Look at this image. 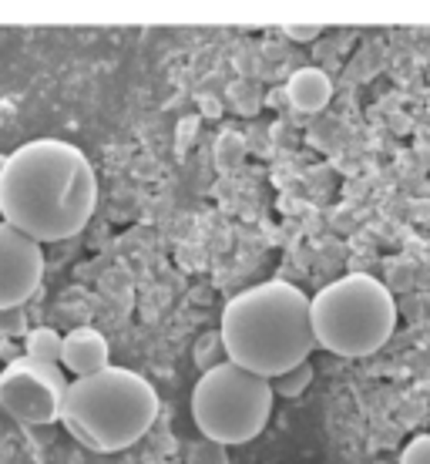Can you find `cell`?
<instances>
[{"mask_svg":"<svg viewBox=\"0 0 430 464\" xmlns=\"http://www.w3.org/2000/svg\"><path fill=\"white\" fill-rule=\"evenodd\" d=\"M94 209L98 175L78 145L64 139H34L4 159L0 222L37 246L81 236Z\"/></svg>","mask_w":430,"mask_h":464,"instance_id":"cell-1","label":"cell"},{"mask_svg":"<svg viewBox=\"0 0 430 464\" xmlns=\"http://www.w3.org/2000/svg\"><path fill=\"white\" fill-rule=\"evenodd\" d=\"M225 360L263 381L280 377L316 350L310 296L286 279H269L235 293L219 324Z\"/></svg>","mask_w":430,"mask_h":464,"instance_id":"cell-2","label":"cell"},{"mask_svg":"<svg viewBox=\"0 0 430 464\" xmlns=\"http://www.w3.org/2000/svg\"><path fill=\"white\" fill-rule=\"evenodd\" d=\"M158 391L129 367H105L91 377L68 381L58 424L94 454H118L139 444L158 420Z\"/></svg>","mask_w":430,"mask_h":464,"instance_id":"cell-3","label":"cell"},{"mask_svg":"<svg viewBox=\"0 0 430 464\" xmlns=\"http://www.w3.org/2000/svg\"><path fill=\"white\" fill-rule=\"evenodd\" d=\"M310 326L316 347L360 360L387 347L397 330L394 293L370 273H349L310 296Z\"/></svg>","mask_w":430,"mask_h":464,"instance_id":"cell-4","label":"cell"},{"mask_svg":"<svg viewBox=\"0 0 430 464\" xmlns=\"http://www.w3.org/2000/svg\"><path fill=\"white\" fill-rule=\"evenodd\" d=\"M276 397L269 381L222 360L192 387V420L215 444H249L266 430Z\"/></svg>","mask_w":430,"mask_h":464,"instance_id":"cell-5","label":"cell"},{"mask_svg":"<svg viewBox=\"0 0 430 464\" xmlns=\"http://www.w3.org/2000/svg\"><path fill=\"white\" fill-rule=\"evenodd\" d=\"M64 394H68V373L58 363L17 357L0 371V407L27 428L58 424Z\"/></svg>","mask_w":430,"mask_h":464,"instance_id":"cell-6","label":"cell"},{"mask_svg":"<svg viewBox=\"0 0 430 464\" xmlns=\"http://www.w3.org/2000/svg\"><path fill=\"white\" fill-rule=\"evenodd\" d=\"M44 249L14 226L0 222V314L17 310L44 283Z\"/></svg>","mask_w":430,"mask_h":464,"instance_id":"cell-7","label":"cell"},{"mask_svg":"<svg viewBox=\"0 0 430 464\" xmlns=\"http://www.w3.org/2000/svg\"><path fill=\"white\" fill-rule=\"evenodd\" d=\"M58 367L71 373V381L91 377V373L111 367V343L101 330L94 326H74L61 337V357Z\"/></svg>","mask_w":430,"mask_h":464,"instance_id":"cell-8","label":"cell"},{"mask_svg":"<svg viewBox=\"0 0 430 464\" xmlns=\"http://www.w3.org/2000/svg\"><path fill=\"white\" fill-rule=\"evenodd\" d=\"M286 98H290V105L302 115H316V111H323L330 105V98H333V82H330V74L323 68H300L292 74L290 82H286Z\"/></svg>","mask_w":430,"mask_h":464,"instance_id":"cell-9","label":"cell"},{"mask_svg":"<svg viewBox=\"0 0 430 464\" xmlns=\"http://www.w3.org/2000/svg\"><path fill=\"white\" fill-rule=\"evenodd\" d=\"M310 383H313V363L302 360V363H296L290 371H282L280 377H272V381H269V391H272V397L292 401V397H300Z\"/></svg>","mask_w":430,"mask_h":464,"instance_id":"cell-10","label":"cell"},{"mask_svg":"<svg viewBox=\"0 0 430 464\" xmlns=\"http://www.w3.org/2000/svg\"><path fill=\"white\" fill-rule=\"evenodd\" d=\"M24 347H27V353H24V357L41 360V363H58L61 334L54 330V326H34V330L27 334V340H24Z\"/></svg>","mask_w":430,"mask_h":464,"instance_id":"cell-11","label":"cell"},{"mask_svg":"<svg viewBox=\"0 0 430 464\" xmlns=\"http://www.w3.org/2000/svg\"><path fill=\"white\" fill-rule=\"evenodd\" d=\"M400 464H430V434H417V438L404 448Z\"/></svg>","mask_w":430,"mask_h":464,"instance_id":"cell-12","label":"cell"},{"mask_svg":"<svg viewBox=\"0 0 430 464\" xmlns=\"http://www.w3.org/2000/svg\"><path fill=\"white\" fill-rule=\"evenodd\" d=\"M286 37L296 41V44H306V41H316V37H320V27H296V24H286Z\"/></svg>","mask_w":430,"mask_h":464,"instance_id":"cell-13","label":"cell"},{"mask_svg":"<svg viewBox=\"0 0 430 464\" xmlns=\"http://www.w3.org/2000/svg\"><path fill=\"white\" fill-rule=\"evenodd\" d=\"M4 159H7V155H0V172H4Z\"/></svg>","mask_w":430,"mask_h":464,"instance_id":"cell-14","label":"cell"}]
</instances>
